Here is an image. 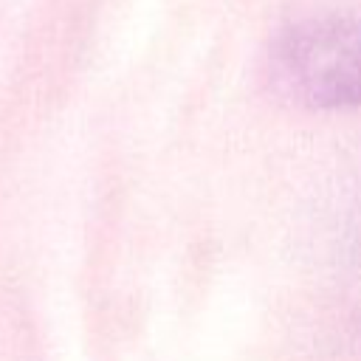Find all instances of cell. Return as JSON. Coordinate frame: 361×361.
I'll return each mask as SVG.
<instances>
[{"mask_svg":"<svg viewBox=\"0 0 361 361\" xmlns=\"http://www.w3.org/2000/svg\"><path fill=\"white\" fill-rule=\"evenodd\" d=\"M262 79L293 107H361V17L324 14L285 25L265 48Z\"/></svg>","mask_w":361,"mask_h":361,"instance_id":"obj_1","label":"cell"}]
</instances>
